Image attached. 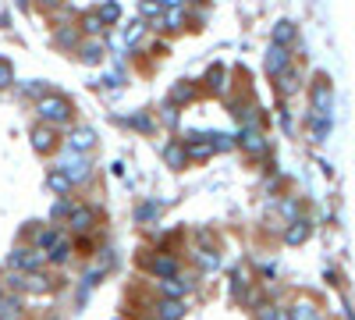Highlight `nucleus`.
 Wrapping results in <instances>:
<instances>
[{
	"label": "nucleus",
	"instance_id": "nucleus-1",
	"mask_svg": "<svg viewBox=\"0 0 355 320\" xmlns=\"http://www.w3.org/2000/svg\"><path fill=\"white\" fill-rule=\"evenodd\" d=\"M33 114L36 121L43 125H53V128H71V100L61 96V93H46L33 103Z\"/></svg>",
	"mask_w": 355,
	"mask_h": 320
},
{
	"label": "nucleus",
	"instance_id": "nucleus-2",
	"mask_svg": "<svg viewBox=\"0 0 355 320\" xmlns=\"http://www.w3.org/2000/svg\"><path fill=\"white\" fill-rule=\"evenodd\" d=\"M8 267L11 271H18V274H33V271H46L50 264H46V253L43 249H36V246H15L11 249V256H8Z\"/></svg>",
	"mask_w": 355,
	"mask_h": 320
},
{
	"label": "nucleus",
	"instance_id": "nucleus-3",
	"mask_svg": "<svg viewBox=\"0 0 355 320\" xmlns=\"http://www.w3.org/2000/svg\"><path fill=\"white\" fill-rule=\"evenodd\" d=\"M57 171H61L71 185H85L89 174H93V157H85V153H68V150H64V157H61V164H57Z\"/></svg>",
	"mask_w": 355,
	"mask_h": 320
},
{
	"label": "nucleus",
	"instance_id": "nucleus-4",
	"mask_svg": "<svg viewBox=\"0 0 355 320\" xmlns=\"http://www.w3.org/2000/svg\"><path fill=\"white\" fill-rule=\"evenodd\" d=\"M142 271L150 278H174L182 274V260H178L174 253H153V256H142Z\"/></svg>",
	"mask_w": 355,
	"mask_h": 320
},
{
	"label": "nucleus",
	"instance_id": "nucleus-5",
	"mask_svg": "<svg viewBox=\"0 0 355 320\" xmlns=\"http://www.w3.org/2000/svg\"><path fill=\"white\" fill-rule=\"evenodd\" d=\"M96 210L93 207H71V214H68V221H64V228L71 231L75 239H89L96 231Z\"/></svg>",
	"mask_w": 355,
	"mask_h": 320
},
{
	"label": "nucleus",
	"instance_id": "nucleus-6",
	"mask_svg": "<svg viewBox=\"0 0 355 320\" xmlns=\"http://www.w3.org/2000/svg\"><path fill=\"white\" fill-rule=\"evenodd\" d=\"M192 285H196L192 274H174V278H160V281H153L157 299H185V296L192 292Z\"/></svg>",
	"mask_w": 355,
	"mask_h": 320
},
{
	"label": "nucleus",
	"instance_id": "nucleus-7",
	"mask_svg": "<svg viewBox=\"0 0 355 320\" xmlns=\"http://www.w3.org/2000/svg\"><path fill=\"white\" fill-rule=\"evenodd\" d=\"M28 139H33V150H36V153L50 157L57 146H61V128H53V125H43V121H36V125H33V132H28Z\"/></svg>",
	"mask_w": 355,
	"mask_h": 320
},
{
	"label": "nucleus",
	"instance_id": "nucleus-8",
	"mask_svg": "<svg viewBox=\"0 0 355 320\" xmlns=\"http://www.w3.org/2000/svg\"><path fill=\"white\" fill-rule=\"evenodd\" d=\"M93 146H96V132L89 128V125H75V128H68V135H64V150L68 153H93Z\"/></svg>",
	"mask_w": 355,
	"mask_h": 320
},
{
	"label": "nucleus",
	"instance_id": "nucleus-9",
	"mask_svg": "<svg viewBox=\"0 0 355 320\" xmlns=\"http://www.w3.org/2000/svg\"><path fill=\"white\" fill-rule=\"evenodd\" d=\"M150 313H153L157 320H185L189 303H185V299H153V303H150Z\"/></svg>",
	"mask_w": 355,
	"mask_h": 320
},
{
	"label": "nucleus",
	"instance_id": "nucleus-10",
	"mask_svg": "<svg viewBox=\"0 0 355 320\" xmlns=\"http://www.w3.org/2000/svg\"><path fill=\"white\" fill-rule=\"evenodd\" d=\"M199 96V82H192V78H182V82H174L171 85V93H167V107H189L192 100Z\"/></svg>",
	"mask_w": 355,
	"mask_h": 320
},
{
	"label": "nucleus",
	"instance_id": "nucleus-11",
	"mask_svg": "<svg viewBox=\"0 0 355 320\" xmlns=\"http://www.w3.org/2000/svg\"><path fill=\"white\" fill-rule=\"evenodd\" d=\"M331 103H334L331 82L320 75V78L313 82V114H320V118H331Z\"/></svg>",
	"mask_w": 355,
	"mask_h": 320
},
{
	"label": "nucleus",
	"instance_id": "nucleus-12",
	"mask_svg": "<svg viewBox=\"0 0 355 320\" xmlns=\"http://www.w3.org/2000/svg\"><path fill=\"white\" fill-rule=\"evenodd\" d=\"M263 68H266V75H281V71H288L291 68V53H288V47H274L270 43V50H266V57H263Z\"/></svg>",
	"mask_w": 355,
	"mask_h": 320
},
{
	"label": "nucleus",
	"instance_id": "nucleus-13",
	"mask_svg": "<svg viewBox=\"0 0 355 320\" xmlns=\"http://www.w3.org/2000/svg\"><path fill=\"white\" fill-rule=\"evenodd\" d=\"M288 320H323V310H320L316 299L302 296V299H295V303L288 306Z\"/></svg>",
	"mask_w": 355,
	"mask_h": 320
},
{
	"label": "nucleus",
	"instance_id": "nucleus-14",
	"mask_svg": "<svg viewBox=\"0 0 355 320\" xmlns=\"http://www.w3.org/2000/svg\"><path fill=\"white\" fill-rule=\"evenodd\" d=\"M160 157H164V164H167L171 171H185V167H189V153H185V142H182V139H171L167 146L160 150Z\"/></svg>",
	"mask_w": 355,
	"mask_h": 320
},
{
	"label": "nucleus",
	"instance_id": "nucleus-15",
	"mask_svg": "<svg viewBox=\"0 0 355 320\" xmlns=\"http://www.w3.org/2000/svg\"><path fill=\"white\" fill-rule=\"evenodd\" d=\"M234 142L245 150V153H252V157H259V153H266V135L259 132V128H242L239 135H234Z\"/></svg>",
	"mask_w": 355,
	"mask_h": 320
},
{
	"label": "nucleus",
	"instance_id": "nucleus-16",
	"mask_svg": "<svg viewBox=\"0 0 355 320\" xmlns=\"http://www.w3.org/2000/svg\"><path fill=\"white\" fill-rule=\"evenodd\" d=\"M0 320H25V303H21V296L4 292V299H0Z\"/></svg>",
	"mask_w": 355,
	"mask_h": 320
},
{
	"label": "nucleus",
	"instance_id": "nucleus-17",
	"mask_svg": "<svg viewBox=\"0 0 355 320\" xmlns=\"http://www.w3.org/2000/svg\"><path fill=\"white\" fill-rule=\"evenodd\" d=\"M75 53H78V61H82V65H100L107 50H103V43H100V40H82Z\"/></svg>",
	"mask_w": 355,
	"mask_h": 320
},
{
	"label": "nucleus",
	"instance_id": "nucleus-18",
	"mask_svg": "<svg viewBox=\"0 0 355 320\" xmlns=\"http://www.w3.org/2000/svg\"><path fill=\"white\" fill-rule=\"evenodd\" d=\"M299 90H302V75H299V68L291 65L288 71L277 75V93H281V96H295Z\"/></svg>",
	"mask_w": 355,
	"mask_h": 320
},
{
	"label": "nucleus",
	"instance_id": "nucleus-19",
	"mask_svg": "<svg viewBox=\"0 0 355 320\" xmlns=\"http://www.w3.org/2000/svg\"><path fill=\"white\" fill-rule=\"evenodd\" d=\"M160 214H164V203L160 199H146V203L135 207V224H157Z\"/></svg>",
	"mask_w": 355,
	"mask_h": 320
},
{
	"label": "nucleus",
	"instance_id": "nucleus-20",
	"mask_svg": "<svg viewBox=\"0 0 355 320\" xmlns=\"http://www.w3.org/2000/svg\"><path fill=\"white\" fill-rule=\"evenodd\" d=\"M309 231H313V224H309L306 217H299V221H288L284 242H288V246H302V242L309 239Z\"/></svg>",
	"mask_w": 355,
	"mask_h": 320
},
{
	"label": "nucleus",
	"instance_id": "nucleus-21",
	"mask_svg": "<svg viewBox=\"0 0 355 320\" xmlns=\"http://www.w3.org/2000/svg\"><path fill=\"white\" fill-rule=\"evenodd\" d=\"M61 235H64V231H61V224H50V228H36V231H33V242H28V246H36V249H43V253H46V249H50V246H53L57 239H61Z\"/></svg>",
	"mask_w": 355,
	"mask_h": 320
},
{
	"label": "nucleus",
	"instance_id": "nucleus-22",
	"mask_svg": "<svg viewBox=\"0 0 355 320\" xmlns=\"http://www.w3.org/2000/svg\"><path fill=\"white\" fill-rule=\"evenodd\" d=\"M25 292H33V296L53 292V278H50L46 271H33V274H25Z\"/></svg>",
	"mask_w": 355,
	"mask_h": 320
},
{
	"label": "nucleus",
	"instance_id": "nucleus-23",
	"mask_svg": "<svg viewBox=\"0 0 355 320\" xmlns=\"http://www.w3.org/2000/svg\"><path fill=\"white\" fill-rule=\"evenodd\" d=\"M78 33H82V36H93V40H100V36L107 33V25L100 22V15H96V11H85V15L78 18Z\"/></svg>",
	"mask_w": 355,
	"mask_h": 320
},
{
	"label": "nucleus",
	"instance_id": "nucleus-24",
	"mask_svg": "<svg viewBox=\"0 0 355 320\" xmlns=\"http://www.w3.org/2000/svg\"><path fill=\"white\" fill-rule=\"evenodd\" d=\"M53 43H57V47H64V50H78V43H82L78 25H61V28L53 33Z\"/></svg>",
	"mask_w": 355,
	"mask_h": 320
},
{
	"label": "nucleus",
	"instance_id": "nucleus-25",
	"mask_svg": "<svg viewBox=\"0 0 355 320\" xmlns=\"http://www.w3.org/2000/svg\"><path fill=\"white\" fill-rule=\"evenodd\" d=\"M185 22H189V11H185V8H167L157 28H167V33H178V28H185Z\"/></svg>",
	"mask_w": 355,
	"mask_h": 320
},
{
	"label": "nucleus",
	"instance_id": "nucleus-26",
	"mask_svg": "<svg viewBox=\"0 0 355 320\" xmlns=\"http://www.w3.org/2000/svg\"><path fill=\"white\" fill-rule=\"evenodd\" d=\"M46 189H50V192H53L57 199H64V196H68V192H71L75 185H71V182H68L64 174L57 171V167H50V171H46Z\"/></svg>",
	"mask_w": 355,
	"mask_h": 320
},
{
	"label": "nucleus",
	"instance_id": "nucleus-27",
	"mask_svg": "<svg viewBox=\"0 0 355 320\" xmlns=\"http://www.w3.org/2000/svg\"><path fill=\"white\" fill-rule=\"evenodd\" d=\"M206 90H210V93H224L227 90V68L224 65H210V71H206Z\"/></svg>",
	"mask_w": 355,
	"mask_h": 320
},
{
	"label": "nucleus",
	"instance_id": "nucleus-28",
	"mask_svg": "<svg viewBox=\"0 0 355 320\" xmlns=\"http://www.w3.org/2000/svg\"><path fill=\"white\" fill-rule=\"evenodd\" d=\"M68 260H71V242L61 235V239L46 249V264H68Z\"/></svg>",
	"mask_w": 355,
	"mask_h": 320
},
{
	"label": "nucleus",
	"instance_id": "nucleus-29",
	"mask_svg": "<svg viewBox=\"0 0 355 320\" xmlns=\"http://www.w3.org/2000/svg\"><path fill=\"white\" fill-rule=\"evenodd\" d=\"M256 320H288V306H281V303H259L256 306Z\"/></svg>",
	"mask_w": 355,
	"mask_h": 320
},
{
	"label": "nucleus",
	"instance_id": "nucleus-30",
	"mask_svg": "<svg viewBox=\"0 0 355 320\" xmlns=\"http://www.w3.org/2000/svg\"><path fill=\"white\" fill-rule=\"evenodd\" d=\"M196 267H199L202 274L217 271V267H220V256H217V249H196Z\"/></svg>",
	"mask_w": 355,
	"mask_h": 320
},
{
	"label": "nucleus",
	"instance_id": "nucleus-31",
	"mask_svg": "<svg viewBox=\"0 0 355 320\" xmlns=\"http://www.w3.org/2000/svg\"><path fill=\"white\" fill-rule=\"evenodd\" d=\"M96 15H100L103 25H117L121 22V4H117V0H103V4L96 8Z\"/></svg>",
	"mask_w": 355,
	"mask_h": 320
},
{
	"label": "nucleus",
	"instance_id": "nucleus-32",
	"mask_svg": "<svg viewBox=\"0 0 355 320\" xmlns=\"http://www.w3.org/2000/svg\"><path fill=\"white\" fill-rule=\"evenodd\" d=\"M121 121H125V125H132L135 132H153V128H157V121H153L146 110H135V114H128V118H121Z\"/></svg>",
	"mask_w": 355,
	"mask_h": 320
},
{
	"label": "nucleus",
	"instance_id": "nucleus-33",
	"mask_svg": "<svg viewBox=\"0 0 355 320\" xmlns=\"http://www.w3.org/2000/svg\"><path fill=\"white\" fill-rule=\"evenodd\" d=\"M291 40H295V25L284 18V22H277L274 25V47H291Z\"/></svg>",
	"mask_w": 355,
	"mask_h": 320
},
{
	"label": "nucleus",
	"instance_id": "nucleus-34",
	"mask_svg": "<svg viewBox=\"0 0 355 320\" xmlns=\"http://www.w3.org/2000/svg\"><path fill=\"white\" fill-rule=\"evenodd\" d=\"M142 36H146V22H128L125 25V47H139Z\"/></svg>",
	"mask_w": 355,
	"mask_h": 320
},
{
	"label": "nucleus",
	"instance_id": "nucleus-35",
	"mask_svg": "<svg viewBox=\"0 0 355 320\" xmlns=\"http://www.w3.org/2000/svg\"><path fill=\"white\" fill-rule=\"evenodd\" d=\"M139 15H142V22H146V18L160 22V18H164V8L157 4V0H139Z\"/></svg>",
	"mask_w": 355,
	"mask_h": 320
},
{
	"label": "nucleus",
	"instance_id": "nucleus-36",
	"mask_svg": "<svg viewBox=\"0 0 355 320\" xmlns=\"http://www.w3.org/2000/svg\"><path fill=\"white\" fill-rule=\"evenodd\" d=\"M68 214H71V203H68V199H57L53 207H50V224H57V221L64 224V221H68Z\"/></svg>",
	"mask_w": 355,
	"mask_h": 320
},
{
	"label": "nucleus",
	"instance_id": "nucleus-37",
	"mask_svg": "<svg viewBox=\"0 0 355 320\" xmlns=\"http://www.w3.org/2000/svg\"><path fill=\"white\" fill-rule=\"evenodd\" d=\"M46 93H50V90H46L43 82H25V85H21V96H28L33 103H36L40 96H46Z\"/></svg>",
	"mask_w": 355,
	"mask_h": 320
},
{
	"label": "nucleus",
	"instance_id": "nucleus-38",
	"mask_svg": "<svg viewBox=\"0 0 355 320\" xmlns=\"http://www.w3.org/2000/svg\"><path fill=\"white\" fill-rule=\"evenodd\" d=\"M8 85H15V68L8 57H0V90H8Z\"/></svg>",
	"mask_w": 355,
	"mask_h": 320
},
{
	"label": "nucleus",
	"instance_id": "nucleus-39",
	"mask_svg": "<svg viewBox=\"0 0 355 320\" xmlns=\"http://www.w3.org/2000/svg\"><path fill=\"white\" fill-rule=\"evenodd\" d=\"M281 214H284L288 221H299V199H295V196H284V199H281Z\"/></svg>",
	"mask_w": 355,
	"mask_h": 320
},
{
	"label": "nucleus",
	"instance_id": "nucleus-40",
	"mask_svg": "<svg viewBox=\"0 0 355 320\" xmlns=\"http://www.w3.org/2000/svg\"><path fill=\"white\" fill-rule=\"evenodd\" d=\"M160 121H164V125H178V110H174V107H164V110H160Z\"/></svg>",
	"mask_w": 355,
	"mask_h": 320
},
{
	"label": "nucleus",
	"instance_id": "nucleus-41",
	"mask_svg": "<svg viewBox=\"0 0 355 320\" xmlns=\"http://www.w3.org/2000/svg\"><path fill=\"white\" fill-rule=\"evenodd\" d=\"M36 4H40L43 11H53V8H61V4H64V0H36Z\"/></svg>",
	"mask_w": 355,
	"mask_h": 320
},
{
	"label": "nucleus",
	"instance_id": "nucleus-42",
	"mask_svg": "<svg viewBox=\"0 0 355 320\" xmlns=\"http://www.w3.org/2000/svg\"><path fill=\"white\" fill-rule=\"evenodd\" d=\"M157 4L167 11V8H185V0H157Z\"/></svg>",
	"mask_w": 355,
	"mask_h": 320
},
{
	"label": "nucleus",
	"instance_id": "nucleus-43",
	"mask_svg": "<svg viewBox=\"0 0 355 320\" xmlns=\"http://www.w3.org/2000/svg\"><path fill=\"white\" fill-rule=\"evenodd\" d=\"M110 174H114V178H121V174H125V164L114 160V164H110Z\"/></svg>",
	"mask_w": 355,
	"mask_h": 320
},
{
	"label": "nucleus",
	"instance_id": "nucleus-44",
	"mask_svg": "<svg viewBox=\"0 0 355 320\" xmlns=\"http://www.w3.org/2000/svg\"><path fill=\"white\" fill-rule=\"evenodd\" d=\"M139 320H157V317H153V313H142V317H139Z\"/></svg>",
	"mask_w": 355,
	"mask_h": 320
},
{
	"label": "nucleus",
	"instance_id": "nucleus-45",
	"mask_svg": "<svg viewBox=\"0 0 355 320\" xmlns=\"http://www.w3.org/2000/svg\"><path fill=\"white\" fill-rule=\"evenodd\" d=\"M0 299H4V285H0Z\"/></svg>",
	"mask_w": 355,
	"mask_h": 320
},
{
	"label": "nucleus",
	"instance_id": "nucleus-46",
	"mask_svg": "<svg viewBox=\"0 0 355 320\" xmlns=\"http://www.w3.org/2000/svg\"><path fill=\"white\" fill-rule=\"evenodd\" d=\"M185 4H199V0H185Z\"/></svg>",
	"mask_w": 355,
	"mask_h": 320
}]
</instances>
